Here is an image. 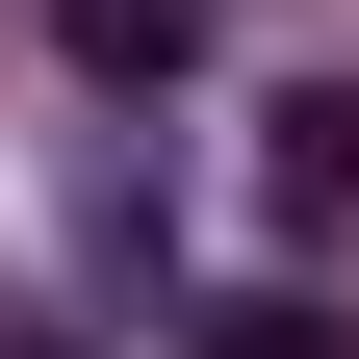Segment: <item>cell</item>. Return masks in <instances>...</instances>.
I'll use <instances>...</instances> for the list:
<instances>
[{"label": "cell", "mask_w": 359, "mask_h": 359, "mask_svg": "<svg viewBox=\"0 0 359 359\" xmlns=\"http://www.w3.org/2000/svg\"><path fill=\"white\" fill-rule=\"evenodd\" d=\"M257 231H283V257L359 231V77H283V103H257Z\"/></svg>", "instance_id": "obj_1"}, {"label": "cell", "mask_w": 359, "mask_h": 359, "mask_svg": "<svg viewBox=\"0 0 359 359\" xmlns=\"http://www.w3.org/2000/svg\"><path fill=\"white\" fill-rule=\"evenodd\" d=\"M205 26H231V0H52V52L103 77V103H154V77H205Z\"/></svg>", "instance_id": "obj_2"}, {"label": "cell", "mask_w": 359, "mask_h": 359, "mask_svg": "<svg viewBox=\"0 0 359 359\" xmlns=\"http://www.w3.org/2000/svg\"><path fill=\"white\" fill-rule=\"evenodd\" d=\"M180 359H359V308H334V283H231Z\"/></svg>", "instance_id": "obj_3"}]
</instances>
